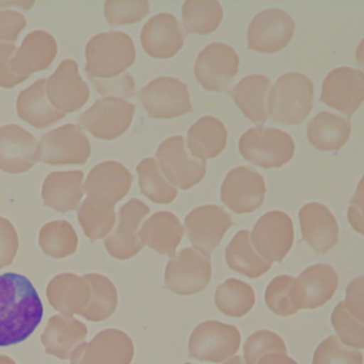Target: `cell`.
<instances>
[{"mask_svg":"<svg viewBox=\"0 0 364 364\" xmlns=\"http://www.w3.org/2000/svg\"><path fill=\"white\" fill-rule=\"evenodd\" d=\"M43 317V303L31 282L17 273L0 274V347L24 341Z\"/></svg>","mask_w":364,"mask_h":364,"instance_id":"cell-1","label":"cell"},{"mask_svg":"<svg viewBox=\"0 0 364 364\" xmlns=\"http://www.w3.org/2000/svg\"><path fill=\"white\" fill-rule=\"evenodd\" d=\"M314 85L311 80L290 71L280 75L270 88L267 97V112L273 122L283 125H299L313 108Z\"/></svg>","mask_w":364,"mask_h":364,"instance_id":"cell-2","label":"cell"},{"mask_svg":"<svg viewBox=\"0 0 364 364\" xmlns=\"http://www.w3.org/2000/svg\"><path fill=\"white\" fill-rule=\"evenodd\" d=\"M136 57L132 38L122 31H105L91 37L85 46V73L88 78L108 80L129 68Z\"/></svg>","mask_w":364,"mask_h":364,"instance_id":"cell-3","label":"cell"},{"mask_svg":"<svg viewBox=\"0 0 364 364\" xmlns=\"http://www.w3.org/2000/svg\"><path fill=\"white\" fill-rule=\"evenodd\" d=\"M239 152L257 166L280 168L293 158L294 141L287 132L274 127H253L240 135Z\"/></svg>","mask_w":364,"mask_h":364,"instance_id":"cell-4","label":"cell"},{"mask_svg":"<svg viewBox=\"0 0 364 364\" xmlns=\"http://www.w3.org/2000/svg\"><path fill=\"white\" fill-rule=\"evenodd\" d=\"M134 114V102L115 97H102L80 115L77 127L81 131H88L97 139L111 141L129 128Z\"/></svg>","mask_w":364,"mask_h":364,"instance_id":"cell-5","label":"cell"},{"mask_svg":"<svg viewBox=\"0 0 364 364\" xmlns=\"http://www.w3.org/2000/svg\"><path fill=\"white\" fill-rule=\"evenodd\" d=\"M212 277V262L209 255L183 247L165 267V287L179 296H192L209 284Z\"/></svg>","mask_w":364,"mask_h":364,"instance_id":"cell-6","label":"cell"},{"mask_svg":"<svg viewBox=\"0 0 364 364\" xmlns=\"http://www.w3.org/2000/svg\"><path fill=\"white\" fill-rule=\"evenodd\" d=\"M240 346V333L236 326L206 320L198 324L189 337V355L203 363H225L232 358Z\"/></svg>","mask_w":364,"mask_h":364,"instance_id":"cell-7","label":"cell"},{"mask_svg":"<svg viewBox=\"0 0 364 364\" xmlns=\"http://www.w3.org/2000/svg\"><path fill=\"white\" fill-rule=\"evenodd\" d=\"M90 155L91 144L75 124L46 132L37 144V162L48 165H84Z\"/></svg>","mask_w":364,"mask_h":364,"instance_id":"cell-8","label":"cell"},{"mask_svg":"<svg viewBox=\"0 0 364 364\" xmlns=\"http://www.w3.org/2000/svg\"><path fill=\"white\" fill-rule=\"evenodd\" d=\"M138 98L152 118L169 119L193 111L186 84L169 75L151 80L138 92Z\"/></svg>","mask_w":364,"mask_h":364,"instance_id":"cell-9","label":"cell"},{"mask_svg":"<svg viewBox=\"0 0 364 364\" xmlns=\"http://www.w3.org/2000/svg\"><path fill=\"white\" fill-rule=\"evenodd\" d=\"M155 159L164 176L175 188L189 189L198 185L206 173V161L191 156L182 135H173L162 141Z\"/></svg>","mask_w":364,"mask_h":364,"instance_id":"cell-10","label":"cell"},{"mask_svg":"<svg viewBox=\"0 0 364 364\" xmlns=\"http://www.w3.org/2000/svg\"><path fill=\"white\" fill-rule=\"evenodd\" d=\"M294 239L291 218L282 210H269L253 225L250 240L255 250L267 262H282Z\"/></svg>","mask_w":364,"mask_h":364,"instance_id":"cell-11","label":"cell"},{"mask_svg":"<svg viewBox=\"0 0 364 364\" xmlns=\"http://www.w3.org/2000/svg\"><path fill=\"white\" fill-rule=\"evenodd\" d=\"M193 71L205 90L225 91L239 71V55L226 43H210L199 51Z\"/></svg>","mask_w":364,"mask_h":364,"instance_id":"cell-12","label":"cell"},{"mask_svg":"<svg viewBox=\"0 0 364 364\" xmlns=\"http://www.w3.org/2000/svg\"><path fill=\"white\" fill-rule=\"evenodd\" d=\"M148 213L149 206L136 198L129 199L119 208L117 226L104 239V246L109 256L118 260H125L142 250L144 243L139 239L138 232Z\"/></svg>","mask_w":364,"mask_h":364,"instance_id":"cell-13","label":"cell"},{"mask_svg":"<svg viewBox=\"0 0 364 364\" xmlns=\"http://www.w3.org/2000/svg\"><path fill=\"white\" fill-rule=\"evenodd\" d=\"M266 195L263 176L252 166H236L228 172L220 186V199L235 213H249L260 208Z\"/></svg>","mask_w":364,"mask_h":364,"instance_id":"cell-14","label":"cell"},{"mask_svg":"<svg viewBox=\"0 0 364 364\" xmlns=\"http://www.w3.org/2000/svg\"><path fill=\"white\" fill-rule=\"evenodd\" d=\"M294 27L287 11L277 7L262 10L249 24L247 47L259 53H276L290 43Z\"/></svg>","mask_w":364,"mask_h":364,"instance_id":"cell-15","label":"cell"},{"mask_svg":"<svg viewBox=\"0 0 364 364\" xmlns=\"http://www.w3.org/2000/svg\"><path fill=\"white\" fill-rule=\"evenodd\" d=\"M46 94L50 104L67 115L85 105L90 98V88L80 75L78 64L65 58L46 80Z\"/></svg>","mask_w":364,"mask_h":364,"instance_id":"cell-16","label":"cell"},{"mask_svg":"<svg viewBox=\"0 0 364 364\" xmlns=\"http://www.w3.org/2000/svg\"><path fill=\"white\" fill-rule=\"evenodd\" d=\"M320 101L351 117L364 101V73L351 67H337L323 80Z\"/></svg>","mask_w":364,"mask_h":364,"instance_id":"cell-17","label":"cell"},{"mask_svg":"<svg viewBox=\"0 0 364 364\" xmlns=\"http://www.w3.org/2000/svg\"><path fill=\"white\" fill-rule=\"evenodd\" d=\"M232 225V216L219 205H202L185 216V229L191 243L206 255L216 249Z\"/></svg>","mask_w":364,"mask_h":364,"instance_id":"cell-18","label":"cell"},{"mask_svg":"<svg viewBox=\"0 0 364 364\" xmlns=\"http://www.w3.org/2000/svg\"><path fill=\"white\" fill-rule=\"evenodd\" d=\"M37 139L27 129L7 124L0 127V171L23 173L37 164Z\"/></svg>","mask_w":364,"mask_h":364,"instance_id":"cell-19","label":"cell"},{"mask_svg":"<svg viewBox=\"0 0 364 364\" xmlns=\"http://www.w3.org/2000/svg\"><path fill=\"white\" fill-rule=\"evenodd\" d=\"M303 240L317 253L324 255L338 242V223L327 206L309 202L299 210Z\"/></svg>","mask_w":364,"mask_h":364,"instance_id":"cell-20","label":"cell"},{"mask_svg":"<svg viewBox=\"0 0 364 364\" xmlns=\"http://www.w3.org/2000/svg\"><path fill=\"white\" fill-rule=\"evenodd\" d=\"M183 31L178 18L171 13L152 16L141 30L144 51L154 58H171L183 46Z\"/></svg>","mask_w":364,"mask_h":364,"instance_id":"cell-21","label":"cell"},{"mask_svg":"<svg viewBox=\"0 0 364 364\" xmlns=\"http://www.w3.org/2000/svg\"><path fill=\"white\" fill-rule=\"evenodd\" d=\"M57 41L48 31L34 30L30 31L21 46L16 50L13 67L16 73L28 80L34 73L48 70L57 57Z\"/></svg>","mask_w":364,"mask_h":364,"instance_id":"cell-22","label":"cell"},{"mask_svg":"<svg viewBox=\"0 0 364 364\" xmlns=\"http://www.w3.org/2000/svg\"><path fill=\"white\" fill-rule=\"evenodd\" d=\"M338 276L327 263H316L306 267L296 277V296L300 309H317L324 306L336 293Z\"/></svg>","mask_w":364,"mask_h":364,"instance_id":"cell-23","label":"cell"},{"mask_svg":"<svg viewBox=\"0 0 364 364\" xmlns=\"http://www.w3.org/2000/svg\"><path fill=\"white\" fill-rule=\"evenodd\" d=\"M84 196L82 171H54L50 172L41 186L44 205L57 212H71L78 209Z\"/></svg>","mask_w":364,"mask_h":364,"instance_id":"cell-24","label":"cell"},{"mask_svg":"<svg viewBox=\"0 0 364 364\" xmlns=\"http://www.w3.org/2000/svg\"><path fill=\"white\" fill-rule=\"evenodd\" d=\"M132 173L117 161H104L97 164L84 181L87 195L100 196L111 203L121 200L131 188Z\"/></svg>","mask_w":364,"mask_h":364,"instance_id":"cell-25","label":"cell"},{"mask_svg":"<svg viewBox=\"0 0 364 364\" xmlns=\"http://www.w3.org/2000/svg\"><path fill=\"white\" fill-rule=\"evenodd\" d=\"M270 80L263 74H250L243 77L233 88L226 92L233 98L242 114L257 127H262L267 117V97L270 92Z\"/></svg>","mask_w":364,"mask_h":364,"instance_id":"cell-26","label":"cell"},{"mask_svg":"<svg viewBox=\"0 0 364 364\" xmlns=\"http://www.w3.org/2000/svg\"><path fill=\"white\" fill-rule=\"evenodd\" d=\"M185 228L179 219L168 210L155 212L139 228V239L144 245L161 255L175 257L176 246L183 237Z\"/></svg>","mask_w":364,"mask_h":364,"instance_id":"cell-27","label":"cell"},{"mask_svg":"<svg viewBox=\"0 0 364 364\" xmlns=\"http://www.w3.org/2000/svg\"><path fill=\"white\" fill-rule=\"evenodd\" d=\"M16 109L20 119L38 129L48 128L65 117L50 104L46 94V78L36 80L18 92Z\"/></svg>","mask_w":364,"mask_h":364,"instance_id":"cell-28","label":"cell"},{"mask_svg":"<svg viewBox=\"0 0 364 364\" xmlns=\"http://www.w3.org/2000/svg\"><path fill=\"white\" fill-rule=\"evenodd\" d=\"M186 142L189 152L196 159H212L225 149L228 142V131L220 119L205 115L189 127Z\"/></svg>","mask_w":364,"mask_h":364,"instance_id":"cell-29","label":"cell"},{"mask_svg":"<svg viewBox=\"0 0 364 364\" xmlns=\"http://www.w3.org/2000/svg\"><path fill=\"white\" fill-rule=\"evenodd\" d=\"M309 142L320 151H337L350 138L351 124L347 118L328 111L317 112L307 125Z\"/></svg>","mask_w":364,"mask_h":364,"instance_id":"cell-30","label":"cell"},{"mask_svg":"<svg viewBox=\"0 0 364 364\" xmlns=\"http://www.w3.org/2000/svg\"><path fill=\"white\" fill-rule=\"evenodd\" d=\"M47 297L53 309L80 314L90 301V287L82 277L73 273H61L48 283Z\"/></svg>","mask_w":364,"mask_h":364,"instance_id":"cell-31","label":"cell"},{"mask_svg":"<svg viewBox=\"0 0 364 364\" xmlns=\"http://www.w3.org/2000/svg\"><path fill=\"white\" fill-rule=\"evenodd\" d=\"M225 260L233 272L249 279H256L270 270L272 263L263 259L253 247L250 232L239 230L225 249Z\"/></svg>","mask_w":364,"mask_h":364,"instance_id":"cell-32","label":"cell"},{"mask_svg":"<svg viewBox=\"0 0 364 364\" xmlns=\"http://www.w3.org/2000/svg\"><path fill=\"white\" fill-rule=\"evenodd\" d=\"M77 219L84 235L91 242L105 239L112 230L117 219L115 203H111L100 196L88 195L84 200H81L77 209Z\"/></svg>","mask_w":364,"mask_h":364,"instance_id":"cell-33","label":"cell"},{"mask_svg":"<svg viewBox=\"0 0 364 364\" xmlns=\"http://www.w3.org/2000/svg\"><path fill=\"white\" fill-rule=\"evenodd\" d=\"M256 296L250 284L239 279H226L215 290V304L229 317H243L255 306Z\"/></svg>","mask_w":364,"mask_h":364,"instance_id":"cell-34","label":"cell"},{"mask_svg":"<svg viewBox=\"0 0 364 364\" xmlns=\"http://www.w3.org/2000/svg\"><path fill=\"white\" fill-rule=\"evenodd\" d=\"M82 279L90 287V301L80 314L92 321L108 318L117 307L115 286L108 277L97 273H88Z\"/></svg>","mask_w":364,"mask_h":364,"instance_id":"cell-35","label":"cell"},{"mask_svg":"<svg viewBox=\"0 0 364 364\" xmlns=\"http://www.w3.org/2000/svg\"><path fill=\"white\" fill-rule=\"evenodd\" d=\"M181 13L185 31L195 34L215 31L223 17V10L218 0H186Z\"/></svg>","mask_w":364,"mask_h":364,"instance_id":"cell-36","label":"cell"},{"mask_svg":"<svg viewBox=\"0 0 364 364\" xmlns=\"http://www.w3.org/2000/svg\"><path fill=\"white\" fill-rule=\"evenodd\" d=\"M38 245L47 256L63 259L75 253L78 236L70 222L53 220L40 229Z\"/></svg>","mask_w":364,"mask_h":364,"instance_id":"cell-37","label":"cell"},{"mask_svg":"<svg viewBox=\"0 0 364 364\" xmlns=\"http://www.w3.org/2000/svg\"><path fill=\"white\" fill-rule=\"evenodd\" d=\"M141 192L155 203H171L178 196V189L164 176L155 158H145L136 165Z\"/></svg>","mask_w":364,"mask_h":364,"instance_id":"cell-38","label":"cell"},{"mask_svg":"<svg viewBox=\"0 0 364 364\" xmlns=\"http://www.w3.org/2000/svg\"><path fill=\"white\" fill-rule=\"evenodd\" d=\"M264 301L269 310L277 316L296 314L300 310L296 296V277L290 274L273 277L266 287Z\"/></svg>","mask_w":364,"mask_h":364,"instance_id":"cell-39","label":"cell"},{"mask_svg":"<svg viewBox=\"0 0 364 364\" xmlns=\"http://www.w3.org/2000/svg\"><path fill=\"white\" fill-rule=\"evenodd\" d=\"M87 334V328L82 323L77 321L71 316H53L43 334V343L55 354L57 348H65L78 340H82Z\"/></svg>","mask_w":364,"mask_h":364,"instance_id":"cell-40","label":"cell"},{"mask_svg":"<svg viewBox=\"0 0 364 364\" xmlns=\"http://www.w3.org/2000/svg\"><path fill=\"white\" fill-rule=\"evenodd\" d=\"M331 324L338 340L347 347L364 348V323L355 320L346 309L344 301H338L331 311Z\"/></svg>","mask_w":364,"mask_h":364,"instance_id":"cell-41","label":"cell"},{"mask_svg":"<svg viewBox=\"0 0 364 364\" xmlns=\"http://www.w3.org/2000/svg\"><path fill=\"white\" fill-rule=\"evenodd\" d=\"M148 13V0H107L104 3V16L111 27L134 24Z\"/></svg>","mask_w":364,"mask_h":364,"instance_id":"cell-42","label":"cell"},{"mask_svg":"<svg viewBox=\"0 0 364 364\" xmlns=\"http://www.w3.org/2000/svg\"><path fill=\"white\" fill-rule=\"evenodd\" d=\"M311 364H363V354L343 344L337 336H328L317 346Z\"/></svg>","mask_w":364,"mask_h":364,"instance_id":"cell-43","label":"cell"},{"mask_svg":"<svg viewBox=\"0 0 364 364\" xmlns=\"http://www.w3.org/2000/svg\"><path fill=\"white\" fill-rule=\"evenodd\" d=\"M272 353L286 354L287 350L283 338L270 330L255 331L243 346V360L246 364H257L262 357Z\"/></svg>","mask_w":364,"mask_h":364,"instance_id":"cell-44","label":"cell"},{"mask_svg":"<svg viewBox=\"0 0 364 364\" xmlns=\"http://www.w3.org/2000/svg\"><path fill=\"white\" fill-rule=\"evenodd\" d=\"M97 92L102 97H115L121 100L132 98L135 92V81L129 73H124L118 77L101 80V78H90Z\"/></svg>","mask_w":364,"mask_h":364,"instance_id":"cell-45","label":"cell"},{"mask_svg":"<svg viewBox=\"0 0 364 364\" xmlns=\"http://www.w3.org/2000/svg\"><path fill=\"white\" fill-rule=\"evenodd\" d=\"M17 47L11 43H0V87L1 88H13L23 81H26L23 77H20L14 67H13V58L16 54Z\"/></svg>","mask_w":364,"mask_h":364,"instance_id":"cell-46","label":"cell"},{"mask_svg":"<svg viewBox=\"0 0 364 364\" xmlns=\"http://www.w3.org/2000/svg\"><path fill=\"white\" fill-rule=\"evenodd\" d=\"M27 20L18 11L13 9L0 10V43L7 41L14 44L18 38V34L26 28Z\"/></svg>","mask_w":364,"mask_h":364,"instance_id":"cell-47","label":"cell"},{"mask_svg":"<svg viewBox=\"0 0 364 364\" xmlns=\"http://www.w3.org/2000/svg\"><path fill=\"white\" fill-rule=\"evenodd\" d=\"M18 250V236L13 223L0 216V269L9 266Z\"/></svg>","mask_w":364,"mask_h":364,"instance_id":"cell-48","label":"cell"},{"mask_svg":"<svg viewBox=\"0 0 364 364\" xmlns=\"http://www.w3.org/2000/svg\"><path fill=\"white\" fill-rule=\"evenodd\" d=\"M346 304L347 311L358 321L364 323V274L353 279L346 287Z\"/></svg>","mask_w":364,"mask_h":364,"instance_id":"cell-49","label":"cell"},{"mask_svg":"<svg viewBox=\"0 0 364 364\" xmlns=\"http://www.w3.org/2000/svg\"><path fill=\"white\" fill-rule=\"evenodd\" d=\"M347 218H348L351 228L364 236V213L358 212L355 208H353L350 205L348 210H347Z\"/></svg>","mask_w":364,"mask_h":364,"instance_id":"cell-50","label":"cell"},{"mask_svg":"<svg viewBox=\"0 0 364 364\" xmlns=\"http://www.w3.org/2000/svg\"><path fill=\"white\" fill-rule=\"evenodd\" d=\"M350 205L353 208H355L358 212L364 213V175L361 176L354 193H353V198H351V202Z\"/></svg>","mask_w":364,"mask_h":364,"instance_id":"cell-51","label":"cell"},{"mask_svg":"<svg viewBox=\"0 0 364 364\" xmlns=\"http://www.w3.org/2000/svg\"><path fill=\"white\" fill-rule=\"evenodd\" d=\"M257 364H297L296 360L287 357V354L280 353H272L259 360Z\"/></svg>","mask_w":364,"mask_h":364,"instance_id":"cell-52","label":"cell"},{"mask_svg":"<svg viewBox=\"0 0 364 364\" xmlns=\"http://www.w3.org/2000/svg\"><path fill=\"white\" fill-rule=\"evenodd\" d=\"M33 4H34V1H0V10L3 9V7H7V6H14V7H23V9H26V10H28V9H31L33 7Z\"/></svg>","mask_w":364,"mask_h":364,"instance_id":"cell-53","label":"cell"},{"mask_svg":"<svg viewBox=\"0 0 364 364\" xmlns=\"http://www.w3.org/2000/svg\"><path fill=\"white\" fill-rule=\"evenodd\" d=\"M355 61L360 65V68H363L364 71V38L360 41V44L357 46L355 50Z\"/></svg>","mask_w":364,"mask_h":364,"instance_id":"cell-54","label":"cell"},{"mask_svg":"<svg viewBox=\"0 0 364 364\" xmlns=\"http://www.w3.org/2000/svg\"><path fill=\"white\" fill-rule=\"evenodd\" d=\"M222 364H246V363H245L243 357H240V355H233L232 358H229L228 361H225V363H222Z\"/></svg>","mask_w":364,"mask_h":364,"instance_id":"cell-55","label":"cell"},{"mask_svg":"<svg viewBox=\"0 0 364 364\" xmlns=\"http://www.w3.org/2000/svg\"><path fill=\"white\" fill-rule=\"evenodd\" d=\"M185 364H191V363H185Z\"/></svg>","mask_w":364,"mask_h":364,"instance_id":"cell-56","label":"cell"}]
</instances>
